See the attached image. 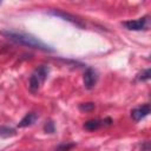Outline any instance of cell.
I'll return each mask as SVG.
<instances>
[{"mask_svg": "<svg viewBox=\"0 0 151 151\" xmlns=\"http://www.w3.org/2000/svg\"><path fill=\"white\" fill-rule=\"evenodd\" d=\"M150 111H151L150 104H144V105H142V106H139V107L133 109V110L131 111V116H132V118H133L136 122H138V120L143 119L144 117H146V116L150 113Z\"/></svg>", "mask_w": 151, "mask_h": 151, "instance_id": "cell-5", "label": "cell"}, {"mask_svg": "<svg viewBox=\"0 0 151 151\" xmlns=\"http://www.w3.org/2000/svg\"><path fill=\"white\" fill-rule=\"evenodd\" d=\"M1 34H4L9 40H12V41H14L17 44H20V45H25V46H28V47H32V48H38V50L47 51V52H53L54 51L51 46L46 45L45 42H42L38 38H35V37H33L31 34L24 33V32L6 31V32H1Z\"/></svg>", "mask_w": 151, "mask_h": 151, "instance_id": "cell-1", "label": "cell"}, {"mask_svg": "<svg viewBox=\"0 0 151 151\" xmlns=\"http://www.w3.org/2000/svg\"><path fill=\"white\" fill-rule=\"evenodd\" d=\"M94 107H96V105L93 103H83L79 105V110L81 112H91L94 110Z\"/></svg>", "mask_w": 151, "mask_h": 151, "instance_id": "cell-10", "label": "cell"}, {"mask_svg": "<svg viewBox=\"0 0 151 151\" xmlns=\"http://www.w3.org/2000/svg\"><path fill=\"white\" fill-rule=\"evenodd\" d=\"M100 125H101V122H100L99 119H91V120L85 122L84 129L87 130V131H94V130L99 129Z\"/></svg>", "mask_w": 151, "mask_h": 151, "instance_id": "cell-8", "label": "cell"}, {"mask_svg": "<svg viewBox=\"0 0 151 151\" xmlns=\"http://www.w3.org/2000/svg\"><path fill=\"white\" fill-rule=\"evenodd\" d=\"M140 151H150V143H149V142H145V143L142 145Z\"/></svg>", "mask_w": 151, "mask_h": 151, "instance_id": "cell-14", "label": "cell"}, {"mask_svg": "<svg viewBox=\"0 0 151 151\" xmlns=\"http://www.w3.org/2000/svg\"><path fill=\"white\" fill-rule=\"evenodd\" d=\"M37 118H38V116H37L34 112H29V113H27V114L19 122L18 126H19V127H27V126H31L32 124L35 123Z\"/></svg>", "mask_w": 151, "mask_h": 151, "instance_id": "cell-7", "label": "cell"}, {"mask_svg": "<svg viewBox=\"0 0 151 151\" xmlns=\"http://www.w3.org/2000/svg\"><path fill=\"white\" fill-rule=\"evenodd\" d=\"M52 14H53V15H57V17H60V18H63L64 20L71 21L72 24L77 25V26H79V27H84L83 22H81L80 20H78V19H77L74 15H71V14H68V13H65V12H60V11H53V12H52Z\"/></svg>", "mask_w": 151, "mask_h": 151, "instance_id": "cell-6", "label": "cell"}, {"mask_svg": "<svg viewBox=\"0 0 151 151\" xmlns=\"http://www.w3.org/2000/svg\"><path fill=\"white\" fill-rule=\"evenodd\" d=\"M45 131L47 132V133H53L54 132V123L53 122H46V124H45Z\"/></svg>", "mask_w": 151, "mask_h": 151, "instance_id": "cell-12", "label": "cell"}, {"mask_svg": "<svg viewBox=\"0 0 151 151\" xmlns=\"http://www.w3.org/2000/svg\"><path fill=\"white\" fill-rule=\"evenodd\" d=\"M124 26L131 31H140L147 27V18H139L137 20H129L124 22Z\"/></svg>", "mask_w": 151, "mask_h": 151, "instance_id": "cell-3", "label": "cell"}, {"mask_svg": "<svg viewBox=\"0 0 151 151\" xmlns=\"http://www.w3.org/2000/svg\"><path fill=\"white\" fill-rule=\"evenodd\" d=\"M47 74H48V68L47 67H45V66L38 67L33 72V74L31 76V78H29V88H31V91H33V92L38 91L39 87H40V85L46 79Z\"/></svg>", "mask_w": 151, "mask_h": 151, "instance_id": "cell-2", "label": "cell"}, {"mask_svg": "<svg viewBox=\"0 0 151 151\" xmlns=\"http://www.w3.org/2000/svg\"><path fill=\"white\" fill-rule=\"evenodd\" d=\"M15 134V130L12 129V127H8V126H1L0 127V137H12Z\"/></svg>", "mask_w": 151, "mask_h": 151, "instance_id": "cell-9", "label": "cell"}, {"mask_svg": "<svg viewBox=\"0 0 151 151\" xmlns=\"http://www.w3.org/2000/svg\"><path fill=\"white\" fill-rule=\"evenodd\" d=\"M73 146H74L73 144H60V145L55 149V151H70Z\"/></svg>", "mask_w": 151, "mask_h": 151, "instance_id": "cell-13", "label": "cell"}, {"mask_svg": "<svg viewBox=\"0 0 151 151\" xmlns=\"http://www.w3.org/2000/svg\"><path fill=\"white\" fill-rule=\"evenodd\" d=\"M150 76H151V71H150V68H146V70H144L142 73H139L138 74V79L139 80H149L150 79Z\"/></svg>", "mask_w": 151, "mask_h": 151, "instance_id": "cell-11", "label": "cell"}, {"mask_svg": "<svg viewBox=\"0 0 151 151\" xmlns=\"http://www.w3.org/2000/svg\"><path fill=\"white\" fill-rule=\"evenodd\" d=\"M83 79H84V85H85L86 88L90 90V88L94 87V85H96V83H97V79H98V76H97L96 70H93L92 67H88V68L84 72Z\"/></svg>", "mask_w": 151, "mask_h": 151, "instance_id": "cell-4", "label": "cell"}]
</instances>
